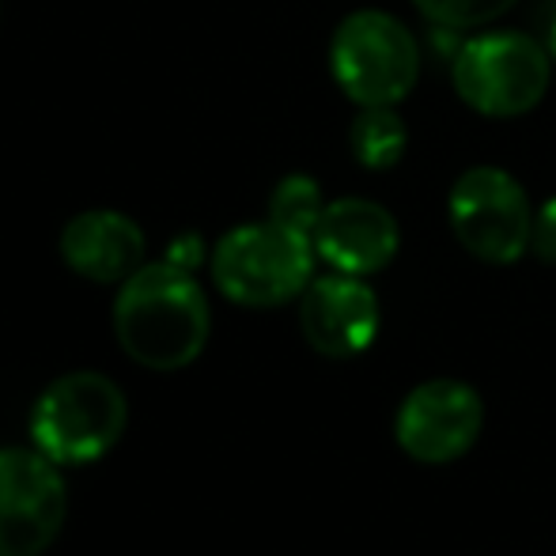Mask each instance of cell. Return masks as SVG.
<instances>
[{
  "label": "cell",
  "instance_id": "obj_1",
  "mask_svg": "<svg viewBox=\"0 0 556 556\" xmlns=\"http://www.w3.org/2000/svg\"><path fill=\"white\" fill-rule=\"evenodd\" d=\"M213 315L190 269L175 262L140 265L114 300V333L129 359L152 371H178L205 352Z\"/></svg>",
  "mask_w": 556,
  "mask_h": 556
},
{
  "label": "cell",
  "instance_id": "obj_2",
  "mask_svg": "<svg viewBox=\"0 0 556 556\" xmlns=\"http://www.w3.org/2000/svg\"><path fill=\"white\" fill-rule=\"evenodd\" d=\"M315 242L277 220L242 224L213 250L216 288L239 307H280L315 280Z\"/></svg>",
  "mask_w": 556,
  "mask_h": 556
},
{
  "label": "cell",
  "instance_id": "obj_3",
  "mask_svg": "<svg viewBox=\"0 0 556 556\" xmlns=\"http://www.w3.org/2000/svg\"><path fill=\"white\" fill-rule=\"evenodd\" d=\"M129 405L117 382L99 371H68L38 394L30 443L58 466H88L122 440Z\"/></svg>",
  "mask_w": 556,
  "mask_h": 556
},
{
  "label": "cell",
  "instance_id": "obj_4",
  "mask_svg": "<svg viewBox=\"0 0 556 556\" xmlns=\"http://www.w3.org/2000/svg\"><path fill=\"white\" fill-rule=\"evenodd\" d=\"M330 73L356 106H397L420 80V46L397 15L364 8L333 30Z\"/></svg>",
  "mask_w": 556,
  "mask_h": 556
},
{
  "label": "cell",
  "instance_id": "obj_5",
  "mask_svg": "<svg viewBox=\"0 0 556 556\" xmlns=\"http://www.w3.org/2000/svg\"><path fill=\"white\" fill-rule=\"evenodd\" d=\"M451 80L469 111L484 117L530 114L553 80V58L545 42L519 30H489L458 46Z\"/></svg>",
  "mask_w": 556,
  "mask_h": 556
},
{
  "label": "cell",
  "instance_id": "obj_6",
  "mask_svg": "<svg viewBox=\"0 0 556 556\" xmlns=\"http://www.w3.org/2000/svg\"><path fill=\"white\" fill-rule=\"evenodd\" d=\"M451 231L473 257L511 265L530 250L534 208L515 175L504 167H469L446 198Z\"/></svg>",
  "mask_w": 556,
  "mask_h": 556
},
{
  "label": "cell",
  "instance_id": "obj_7",
  "mask_svg": "<svg viewBox=\"0 0 556 556\" xmlns=\"http://www.w3.org/2000/svg\"><path fill=\"white\" fill-rule=\"evenodd\" d=\"M68 515L61 466L38 446L0 451V556H42Z\"/></svg>",
  "mask_w": 556,
  "mask_h": 556
},
{
  "label": "cell",
  "instance_id": "obj_8",
  "mask_svg": "<svg viewBox=\"0 0 556 556\" xmlns=\"http://www.w3.org/2000/svg\"><path fill=\"white\" fill-rule=\"evenodd\" d=\"M484 428V402L462 379H428L405 394L394 417V440L413 462L446 466L462 458Z\"/></svg>",
  "mask_w": 556,
  "mask_h": 556
},
{
  "label": "cell",
  "instance_id": "obj_9",
  "mask_svg": "<svg viewBox=\"0 0 556 556\" xmlns=\"http://www.w3.org/2000/svg\"><path fill=\"white\" fill-rule=\"evenodd\" d=\"M379 295L352 273L315 277L300 295V330L315 352L330 359H352L379 337Z\"/></svg>",
  "mask_w": 556,
  "mask_h": 556
},
{
  "label": "cell",
  "instance_id": "obj_10",
  "mask_svg": "<svg viewBox=\"0 0 556 556\" xmlns=\"http://www.w3.org/2000/svg\"><path fill=\"white\" fill-rule=\"evenodd\" d=\"M311 242L330 269L352 273V277H371V273L387 269L394 262L397 247H402V231H397L390 208H382L379 201L341 198L326 205Z\"/></svg>",
  "mask_w": 556,
  "mask_h": 556
},
{
  "label": "cell",
  "instance_id": "obj_11",
  "mask_svg": "<svg viewBox=\"0 0 556 556\" xmlns=\"http://www.w3.org/2000/svg\"><path fill=\"white\" fill-rule=\"evenodd\" d=\"M61 257L91 285H125L144 265L148 239L140 224L114 208H88L61 227Z\"/></svg>",
  "mask_w": 556,
  "mask_h": 556
},
{
  "label": "cell",
  "instance_id": "obj_12",
  "mask_svg": "<svg viewBox=\"0 0 556 556\" xmlns=\"http://www.w3.org/2000/svg\"><path fill=\"white\" fill-rule=\"evenodd\" d=\"M349 144L359 167L390 170L402 163L405 148H409V132H405L402 117L394 114V106H359L349 129Z\"/></svg>",
  "mask_w": 556,
  "mask_h": 556
},
{
  "label": "cell",
  "instance_id": "obj_13",
  "mask_svg": "<svg viewBox=\"0 0 556 556\" xmlns=\"http://www.w3.org/2000/svg\"><path fill=\"white\" fill-rule=\"evenodd\" d=\"M326 213L323 190L311 175H288L277 182V190L269 193V220L292 227V231L315 235L318 220Z\"/></svg>",
  "mask_w": 556,
  "mask_h": 556
},
{
  "label": "cell",
  "instance_id": "obj_14",
  "mask_svg": "<svg viewBox=\"0 0 556 556\" xmlns=\"http://www.w3.org/2000/svg\"><path fill=\"white\" fill-rule=\"evenodd\" d=\"M413 4L440 30H473L511 12L519 0H413Z\"/></svg>",
  "mask_w": 556,
  "mask_h": 556
},
{
  "label": "cell",
  "instance_id": "obj_15",
  "mask_svg": "<svg viewBox=\"0 0 556 556\" xmlns=\"http://www.w3.org/2000/svg\"><path fill=\"white\" fill-rule=\"evenodd\" d=\"M530 250H534L542 262L556 265V198H549L534 213V235H530Z\"/></svg>",
  "mask_w": 556,
  "mask_h": 556
},
{
  "label": "cell",
  "instance_id": "obj_16",
  "mask_svg": "<svg viewBox=\"0 0 556 556\" xmlns=\"http://www.w3.org/2000/svg\"><path fill=\"white\" fill-rule=\"evenodd\" d=\"M205 257V250H201V242H198V235H186V239H178V242H170V254H167V262H175V265H182V269H198V262Z\"/></svg>",
  "mask_w": 556,
  "mask_h": 556
},
{
  "label": "cell",
  "instance_id": "obj_17",
  "mask_svg": "<svg viewBox=\"0 0 556 556\" xmlns=\"http://www.w3.org/2000/svg\"><path fill=\"white\" fill-rule=\"evenodd\" d=\"M545 50H549L553 68H556V12H553V20H549V35H545Z\"/></svg>",
  "mask_w": 556,
  "mask_h": 556
}]
</instances>
